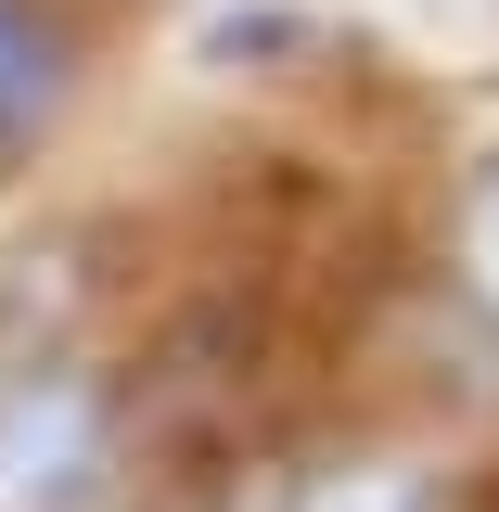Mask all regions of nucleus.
<instances>
[{"mask_svg":"<svg viewBox=\"0 0 499 512\" xmlns=\"http://www.w3.org/2000/svg\"><path fill=\"white\" fill-rule=\"evenodd\" d=\"M116 487V423L77 372H26L0 397V512H90Z\"/></svg>","mask_w":499,"mask_h":512,"instance_id":"nucleus-1","label":"nucleus"},{"mask_svg":"<svg viewBox=\"0 0 499 512\" xmlns=\"http://www.w3.org/2000/svg\"><path fill=\"white\" fill-rule=\"evenodd\" d=\"M64 116V39L26 13V0H0V141H26V128Z\"/></svg>","mask_w":499,"mask_h":512,"instance_id":"nucleus-2","label":"nucleus"},{"mask_svg":"<svg viewBox=\"0 0 499 512\" xmlns=\"http://www.w3.org/2000/svg\"><path fill=\"white\" fill-rule=\"evenodd\" d=\"M461 269H474V295L499 308V167L461 192Z\"/></svg>","mask_w":499,"mask_h":512,"instance_id":"nucleus-3","label":"nucleus"},{"mask_svg":"<svg viewBox=\"0 0 499 512\" xmlns=\"http://www.w3.org/2000/svg\"><path fill=\"white\" fill-rule=\"evenodd\" d=\"M308 512H423V487H410V474H333Z\"/></svg>","mask_w":499,"mask_h":512,"instance_id":"nucleus-4","label":"nucleus"}]
</instances>
